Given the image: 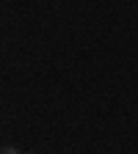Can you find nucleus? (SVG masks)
Listing matches in <instances>:
<instances>
[{
	"instance_id": "obj_1",
	"label": "nucleus",
	"mask_w": 138,
	"mask_h": 154,
	"mask_svg": "<svg viewBox=\"0 0 138 154\" xmlns=\"http://www.w3.org/2000/svg\"><path fill=\"white\" fill-rule=\"evenodd\" d=\"M0 154H19L14 146H3V149H0Z\"/></svg>"
},
{
	"instance_id": "obj_2",
	"label": "nucleus",
	"mask_w": 138,
	"mask_h": 154,
	"mask_svg": "<svg viewBox=\"0 0 138 154\" xmlns=\"http://www.w3.org/2000/svg\"><path fill=\"white\" fill-rule=\"evenodd\" d=\"M30 154H33V151H30Z\"/></svg>"
}]
</instances>
